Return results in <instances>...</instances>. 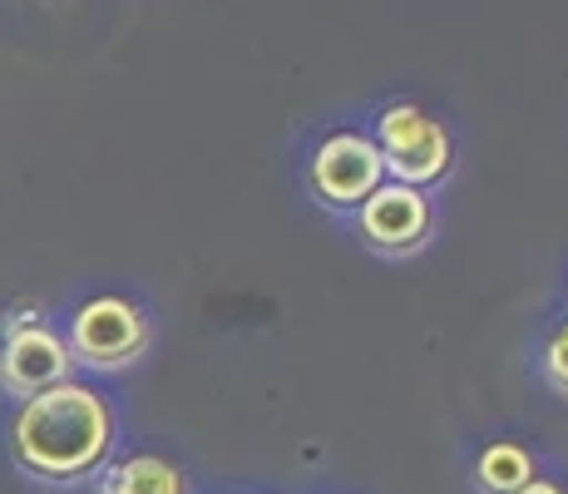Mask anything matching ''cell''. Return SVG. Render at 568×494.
Wrapping results in <instances>:
<instances>
[{"label":"cell","mask_w":568,"mask_h":494,"mask_svg":"<svg viewBox=\"0 0 568 494\" xmlns=\"http://www.w3.org/2000/svg\"><path fill=\"white\" fill-rule=\"evenodd\" d=\"M119 421L109 395L84 381H60L50 391H36L10 415V455L30 480L45 485H80L100 475L114 460Z\"/></svg>","instance_id":"1"},{"label":"cell","mask_w":568,"mask_h":494,"mask_svg":"<svg viewBox=\"0 0 568 494\" xmlns=\"http://www.w3.org/2000/svg\"><path fill=\"white\" fill-rule=\"evenodd\" d=\"M64 342H70L74 366L109 376V371H124L144 356L149 342H154V326H149V312L134 296L100 292V296H84L70 312Z\"/></svg>","instance_id":"2"},{"label":"cell","mask_w":568,"mask_h":494,"mask_svg":"<svg viewBox=\"0 0 568 494\" xmlns=\"http://www.w3.org/2000/svg\"><path fill=\"white\" fill-rule=\"evenodd\" d=\"M381 159H386V179L410 183V189H435V183L450 179L455 169V144L450 129L435 114H425L415 99H390L376 109V124H371Z\"/></svg>","instance_id":"3"},{"label":"cell","mask_w":568,"mask_h":494,"mask_svg":"<svg viewBox=\"0 0 568 494\" xmlns=\"http://www.w3.org/2000/svg\"><path fill=\"white\" fill-rule=\"evenodd\" d=\"M302 183H307L312 203H322L326 213H356L386 183V159L366 129H326L302 163Z\"/></svg>","instance_id":"4"},{"label":"cell","mask_w":568,"mask_h":494,"mask_svg":"<svg viewBox=\"0 0 568 494\" xmlns=\"http://www.w3.org/2000/svg\"><path fill=\"white\" fill-rule=\"evenodd\" d=\"M352 218H356V238L381 258H410L435 238L430 189H410V183L396 179L381 183Z\"/></svg>","instance_id":"5"},{"label":"cell","mask_w":568,"mask_h":494,"mask_svg":"<svg viewBox=\"0 0 568 494\" xmlns=\"http://www.w3.org/2000/svg\"><path fill=\"white\" fill-rule=\"evenodd\" d=\"M70 376H74L70 342H64L54 326H45V322L10 326L6 346H0V386H6V395L26 401V395L50 391Z\"/></svg>","instance_id":"6"},{"label":"cell","mask_w":568,"mask_h":494,"mask_svg":"<svg viewBox=\"0 0 568 494\" xmlns=\"http://www.w3.org/2000/svg\"><path fill=\"white\" fill-rule=\"evenodd\" d=\"M100 494H189V475L163 455H129L100 470Z\"/></svg>","instance_id":"7"},{"label":"cell","mask_w":568,"mask_h":494,"mask_svg":"<svg viewBox=\"0 0 568 494\" xmlns=\"http://www.w3.org/2000/svg\"><path fill=\"white\" fill-rule=\"evenodd\" d=\"M534 480V455L515 441H495L475 460V485L479 494H519Z\"/></svg>","instance_id":"8"},{"label":"cell","mask_w":568,"mask_h":494,"mask_svg":"<svg viewBox=\"0 0 568 494\" xmlns=\"http://www.w3.org/2000/svg\"><path fill=\"white\" fill-rule=\"evenodd\" d=\"M544 376H549L554 391L568 395V322L549 336V346H544Z\"/></svg>","instance_id":"9"},{"label":"cell","mask_w":568,"mask_h":494,"mask_svg":"<svg viewBox=\"0 0 568 494\" xmlns=\"http://www.w3.org/2000/svg\"><path fill=\"white\" fill-rule=\"evenodd\" d=\"M519 494H564V485H554V480H539V475H534V480H529V485H524Z\"/></svg>","instance_id":"10"},{"label":"cell","mask_w":568,"mask_h":494,"mask_svg":"<svg viewBox=\"0 0 568 494\" xmlns=\"http://www.w3.org/2000/svg\"><path fill=\"white\" fill-rule=\"evenodd\" d=\"M6 336H10V322H6V316H0V346H6Z\"/></svg>","instance_id":"11"}]
</instances>
